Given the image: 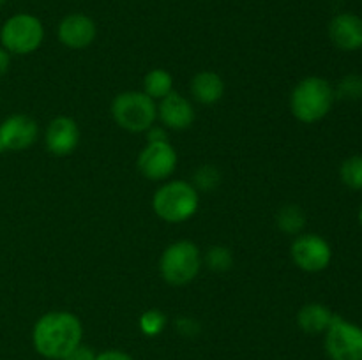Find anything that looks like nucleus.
I'll return each mask as SVG.
<instances>
[{
    "instance_id": "obj_1",
    "label": "nucleus",
    "mask_w": 362,
    "mask_h": 360,
    "mask_svg": "<svg viewBox=\"0 0 362 360\" xmlns=\"http://www.w3.org/2000/svg\"><path fill=\"white\" fill-rule=\"evenodd\" d=\"M83 325L69 311H49L35 321L32 328V344L41 356L60 360L81 346Z\"/></svg>"
},
{
    "instance_id": "obj_2",
    "label": "nucleus",
    "mask_w": 362,
    "mask_h": 360,
    "mask_svg": "<svg viewBox=\"0 0 362 360\" xmlns=\"http://www.w3.org/2000/svg\"><path fill=\"white\" fill-rule=\"evenodd\" d=\"M336 101L334 87L322 76H308L290 94V112L299 122L317 124L331 113Z\"/></svg>"
},
{
    "instance_id": "obj_3",
    "label": "nucleus",
    "mask_w": 362,
    "mask_h": 360,
    "mask_svg": "<svg viewBox=\"0 0 362 360\" xmlns=\"http://www.w3.org/2000/svg\"><path fill=\"white\" fill-rule=\"evenodd\" d=\"M200 196L194 186L186 180L165 182L152 196V208L156 215L170 224L186 222L197 214Z\"/></svg>"
},
{
    "instance_id": "obj_4",
    "label": "nucleus",
    "mask_w": 362,
    "mask_h": 360,
    "mask_svg": "<svg viewBox=\"0 0 362 360\" xmlns=\"http://www.w3.org/2000/svg\"><path fill=\"white\" fill-rule=\"evenodd\" d=\"M204 265L200 249L191 240H177L163 251L159 258V274L168 284L186 286L197 279Z\"/></svg>"
},
{
    "instance_id": "obj_5",
    "label": "nucleus",
    "mask_w": 362,
    "mask_h": 360,
    "mask_svg": "<svg viewBox=\"0 0 362 360\" xmlns=\"http://www.w3.org/2000/svg\"><path fill=\"white\" fill-rule=\"evenodd\" d=\"M112 116L127 133H147L158 119V104L145 92H120L112 101Z\"/></svg>"
},
{
    "instance_id": "obj_6",
    "label": "nucleus",
    "mask_w": 362,
    "mask_h": 360,
    "mask_svg": "<svg viewBox=\"0 0 362 360\" xmlns=\"http://www.w3.org/2000/svg\"><path fill=\"white\" fill-rule=\"evenodd\" d=\"M45 41V25L30 13H16L0 28V46L11 55H30Z\"/></svg>"
},
{
    "instance_id": "obj_7",
    "label": "nucleus",
    "mask_w": 362,
    "mask_h": 360,
    "mask_svg": "<svg viewBox=\"0 0 362 360\" xmlns=\"http://www.w3.org/2000/svg\"><path fill=\"white\" fill-rule=\"evenodd\" d=\"M324 346L331 360H362V328L336 314L325 332Z\"/></svg>"
},
{
    "instance_id": "obj_8",
    "label": "nucleus",
    "mask_w": 362,
    "mask_h": 360,
    "mask_svg": "<svg viewBox=\"0 0 362 360\" xmlns=\"http://www.w3.org/2000/svg\"><path fill=\"white\" fill-rule=\"evenodd\" d=\"M290 256L293 263L304 272L317 274L331 265V244L317 233H300L290 246Z\"/></svg>"
},
{
    "instance_id": "obj_9",
    "label": "nucleus",
    "mask_w": 362,
    "mask_h": 360,
    "mask_svg": "<svg viewBox=\"0 0 362 360\" xmlns=\"http://www.w3.org/2000/svg\"><path fill=\"white\" fill-rule=\"evenodd\" d=\"M177 162H179V155H177L175 148L168 143V140L147 141L136 159L138 172L147 180H154V182L172 176L177 168Z\"/></svg>"
},
{
    "instance_id": "obj_10",
    "label": "nucleus",
    "mask_w": 362,
    "mask_h": 360,
    "mask_svg": "<svg viewBox=\"0 0 362 360\" xmlns=\"http://www.w3.org/2000/svg\"><path fill=\"white\" fill-rule=\"evenodd\" d=\"M39 136V126L32 116L16 113L0 124V152H21L30 148Z\"/></svg>"
},
{
    "instance_id": "obj_11",
    "label": "nucleus",
    "mask_w": 362,
    "mask_h": 360,
    "mask_svg": "<svg viewBox=\"0 0 362 360\" xmlns=\"http://www.w3.org/2000/svg\"><path fill=\"white\" fill-rule=\"evenodd\" d=\"M81 140L80 127L71 116H57L48 124L45 133L46 150L55 157H66L73 154Z\"/></svg>"
},
{
    "instance_id": "obj_12",
    "label": "nucleus",
    "mask_w": 362,
    "mask_h": 360,
    "mask_svg": "<svg viewBox=\"0 0 362 360\" xmlns=\"http://www.w3.org/2000/svg\"><path fill=\"white\" fill-rule=\"evenodd\" d=\"M98 27L90 16L83 13H71L60 20L57 37L66 48L85 49L95 41Z\"/></svg>"
},
{
    "instance_id": "obj_13",
    "label": "nucleus",
    "mask_w": 362,
    "mask_h": 360,
    "mask_svg": "<svg viewBox=\"0 0 362 360\" xmlns=\"http://www.w3.org/2000/svg\"><path fill=\"white\" fill-rule=\"evenodd\" d=\"M158 119L161 120L166 129L184 131L193 126L197 113H194V106L189 99L172 92L159 101Z\"/></svg>"
},
{
    "instance_id": "obj_14",
    "label": "nucleus",
    "mask_w": 362,
    "mask_h": 360,
    "mask_svg": "<svg viewBox=\"0 0 362 360\" xmlns=\"http://www.w3.org/2000/svg\"><path fill=\"white\" fill-rule=\"evenodd\" d=\"M329 39L341 52H359L362 48V18L354 13L336 14L329 23Z\"/></svg>"
},
{
    "instance_id": "obj_15",
    "label": "nucleus",
    "mask_w": 362,
    "mask_h": 360,
    "mask_svg": "<svg viewBox=\"0 0 362 360\" xmlns=\"http://www.w3.org/2000/svg\"><path fill=\"white\" fill-rule=\"evenodd\" d=\"M336 314L325 304H304L297 313V325L308 335H320L327 332Z\"/></svg>"
},
{
    "instance_id": "obj_16",
    "label": "nucleus",
    "mask_w": 362,
    "mask_h": 360,
    "mask_svg": "<svg viewBox=\"0 0 362 360\" xmlns=\"http://www.w3.org/2000/svg\"><path fill=\"white\" fill-rule=\"evenodd\" d=\"M191 97L205 106L216 104L225 94V81L214 71H202L191 80Z\"/></svg>"
},
{
    "instance_id": "obj_17",
    "label": "nucleus",
    "mask_w": 362,
    "mask_h": 360,
    "mask_svg": "<svg viewBox=\"0 0 362 360\" xmlns=\"http://www.w3.org/2000/svg\"><path fill=\"white\" fill-rule=\"evenodd\" d=\"M144 92L154 101H161L173 92V78L166 69H152L144 78Z\"/></svg>"
},
{
    "instance_id": "obj_18",
    "label": "nucleus",
    "mask_w": 362,
    "mask_h": 360,
    "mask_svg": "<svg viewBox=\"0 0 362 360\" xmlns=\"http://www.w3.org/2000/svg\"><path fill=\"white\" fill-rule=\"evenodd\" d=\"M276 224L286 235H300L306 226V214L299 205H285L276 215Z\"/></svg>"
},
{
    "instance_id": "obj_19",
    "label": "nucleus",
    "mask_w": 362,
    "mask_h": 360,
    "mask_svg": "<svg viewBox=\"0 0 362 360\" xmlns=\"http://www.w3.org/2000/svg\"><path fill=\"white\" fill-rule=\"evenodd\" d=\"M339 179L349 189L362 191V155H352L341 162Z\"/></svg>"
},
{
    "instance_id": "obj_20",
    "label": "nucleus",
    "mask_w": 362,
    "mask_h": 360,
    "mask_svg": "<svg viewBox=\"0 0 362 360\" xmlns=\"http://www.w3.org/2000/svg\"><path fill=\"white\" fill-rule=\"evenodd\" d=\"M336 99L343 101H361L362 99V74L352 73L343 76L334 88Z\"/></svg>"
},
{
    "instance_id": "obj_21",
    "label": "nucleus",
    "mask_w": 362,
    "mask_h": 360,
    "mask_svg": "<svg viewBox=\"0 0 362 360\" xmlns=\"http://www.w3.org/2000/svg\"><path fill=\"white\" fill-rule=\"evenodd\" d=\"M166 323H168V318H166V314L159 309L144 311L140 320H138L140 330L144 332L145 335H148V337H156V335L161 334L166 328Z\"/></svg>"
},
{
    "instance_id": "obj_22",
    "label": "nucleus",
    "mask_w": 362,
    "mask_h": 360,
    "mask_svg": "<svg viewBox=\"0 0 362 360\" xmlns=\"http://www.w3.org/2000/svg\"><path fill=\"white\" fill-rule=\"evenodd\" d=\"M205 263L214 272H226L233 267V254L225 246H212L205 254Z\"/></svg>"
},
{
    "instance_id": "obj_23",
    "label": "nucleus",
    "mask_w": 362,
    "mask_h": 360,
    "mask_svg": "<svg viewBox=\"0 0 362 360\" xmlns=\"http://www.w3.org/2000/svg\"><path fill=\"white\" fill-rule=\"evenodd\" d=\"M221 182L219 169L212 164H202L193 175V186L197 191H214Z\"/></svg>"
},
{
    "instance_id": "obj_24",
    "label": "nucleus",
    "mask_w": 362,
    "mask_h": 360,
    "mask_svg": "<svg viewBox=\"0 0 362 360\" xmlns=\"http://www.w3.org/2000/svg\"><path fill=\"white\" fill-rule=\"evenodd\" d=\"M175 328L180 335H184V337H197V335L200 334V323H198L197 320H193V318L187 316L177 318Z\"/></svg>"
},
{
    "instance_id": "obj_25",
    "label": "nucleus",
    "mask_w": 362,
    "mask_h": 360,
    "mask_svg": "<svg viewBox=\"0 0 362 360\" xmlns=\"http://www.w3.org/2000/svg\"><path fill=\"white\" fill-rule=\"evenodd\" d=\"M60 360H95V353L92 352L88 346L81 344V346H78L74 352H71L69 355L64 356V359H60Z\"/></svg>"
},
{
    "instance_id": "obj_26",
    "label": "nucleus",
    "mask_w": 362,
    "mask_h": 360,
    "mask_svg": "<svg viewBox=\"0 0 362 360\" xmlns=\"http://www.w3.org/2000/svg\"><path fill=\"white\" fill-rule=\"evenodd\" d=\"M95 360H134L129 353L120 352V349H106L95 355Z\"/></svg>"
},
{
    "instance_id": "obj_27",
    "label": "nucleus",
    "mask_w": 362,
    "mask_h": 360,
    "mask_svg": "<svg viewBox=\"0 0 362 360\" xmlns=\"http://www.w3.org/2000/svg\"><path fill=\"white\" fill-rule=\"evenodd\" d=\"M9 67H11V53L7 52L6 48L0 46V78L9 71Z\"/></svg>"
},
{
    "instance_id": "obj_28",
    "label": "nucleus",
    "mask_w": 362,
    "mask_h": 360,
    "mask_svg": "<svg viewBox=\"0 0 362 360\" xmlns=\"http://www.w3.org/2000/svg\"><path fill=\"white\" fill-rule=\"evenodd\" d=\"M147 141H166V133L163 127L152 126L147 131Z\"/></svg>"
},
{
    "instance_id": "obj_29",
    "label": "nucleus",
    "mask_w": 362,
    "mask_h": 360,
    "mask_svg": "<svg viewBox=\"0 0 362 360\" xmlns=\"http://www.w3.org/2000/svg\"><path fill=\"white\" fill-rule=\"evenodd\" d=\"M357 219H359V224L362 226V205H361V208H359V214H357Z\"/></svg>"
},
{
    "instance_id": "obj_30",
    "label": "nucleus",
    "mask_w": 362,
    "mask_h": 360,
    "mask_svg": "<svg viewBox=\"0 0 362 360\" xmlns=\"http://www.w3.org/2000/svg\"><path fill=\"white\" fill-rule=\"evenodd\" d=\"M6 2H7V0H0V7H2Z\"/></svg>"
}]
</instances>
